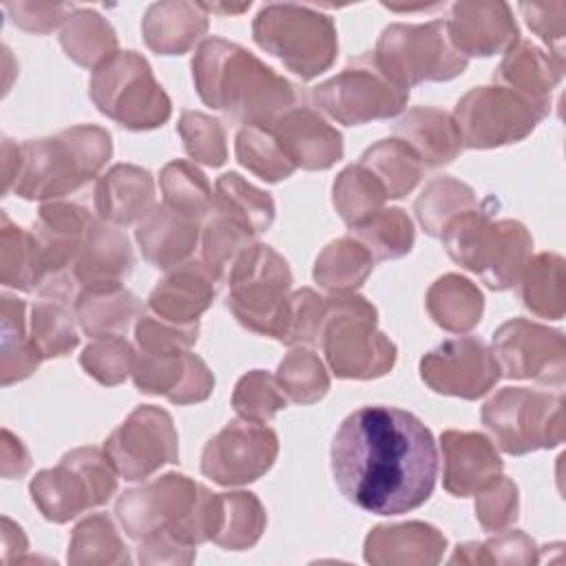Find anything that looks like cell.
Wrapping results in <instances>:
<instances>
[{"mask_svg":"<svg viewBox=\"0 0 566 566\" xmlns=\"http://www.w3.org/2000/svg\"><path fill=\"white\" fill-rule=\"evenodd\" d=\"M329 460L345 500L376 515L422 506L438 478L431 431L413 413L387 405L352 411L334 433Z\"/></svg>","mask_w":566,"mask_h":566,"instance_id":"cell-1","label":"cell"},{"mask_svg":"<svg viewBox=\"0 0 566 566\" xmlns=\"http://www.w3.org/2000/svg\"><path fill=\"white\" fill-rule=\"evenodd\" d=\"M192 82L201 102L237 124L270 128L298 102L296 86L245 46L206 38L192 57Z\"/></svg>","mask_w":566,"mask_h":566,"instance_id":"cell-2","label":"cell"},{"mask_svg":"<svg viewBox=\"0 0 566 566\" xmlns=\"http://www.w3.org/2000/svg\"><path fill=\"white\" fill-rule=\"evenodd\" d=\"M212 500L203 484L184 473H164L124 491L115 502V517L133 542L148 537L172 539L184 548L210 542Z\"/></svg>","mask_w":566,"mask_h":566,"instance_id":"cell-3","label":"cell"},{"mask_svg":"<svg viewBox=\"0 0 566 566\" xmlns=\"http://www.w3.org/2000/svg\"><path fill=\"white\" fill-rule=\"evenodd\" d=\"M113 155V137L95 124H77L22 144L13 192L27 201H57L95 179Z\"/></svg>","mask_w":566,"mask_h":566,"instance_id":"cell-4","label":"cell"},{"mask_svg":"<svg viewBox=\"0 0 566 566\" xmlns=\"http://www.w3.org/2000/svg\"><path fill=\"white\" fill-rule=\"evenodd\" d=\"M440 239L458 265L478 274L495 292L517 285L533 252V237L524 223L493 219V199L453 217Z\"/></svg>","mask_w":566,"mask_h":566,"instance_id":"cell-5","label":"cell"},{"mask_svg":"<svg viewBox=\"0 0 566 566\" xmlns=\"http://www.w3.org/2000/svg\"><path fill=\"white\" fill-rule=\"evenodd\" d=\"M376 323V307L356 292L325 301L318 345L336 378L371 380L394 369L398 349Z\"/></svg>","mask_w":566,"mask_h":566,"instance_id":"cell-6","label":"cell"},{"mask_svg":"<svg viewBox=\"0 0 566 566\" xmlns=\"http://www.w3.org/2000/svg\"><path fill=\"white\" fill-rule=\"evenodd\" d=\"M252 38L301 80H314L332 69L338 53L334 20L294 2L261 7L252 22Z\"/></svg>","mask_w":566,"mask_h":566,"instance_id":"cell-7","label":"cell"},{"mask_svg":"<svg viewBox=\"0 0 566 566\" xmlns=\"http://www.w3.org/2000/svg\"><path fill=\"white\" fill-rule=\"evenodd\" d=\"M292 270L265 243L248 245L228 270L226 305L245 329L281 340L290 305Z\"/></svg>","mask_w":566,"mask_h":566,"instance_id":"cell-8","label":"cell"},{"mask_svg":"<svg viewBox=\"0 0 566 566\" xmlns=\"http://www.w3.org/2000/svg\"><path fill=\"white\" fill-rule=\"evenodd\" d=\"M88 95L102 115L128 130L159 128L172 113L148 60L135 51H117L99 64L91 75Z\"/></svg>","mask_w":566,"mask_h":566,"instance_id":"cell-9","label":"cell"},{"mask_svg":"<svg viewBox=\"0 0 566 566\" xmlns=\"http://www.w3.org/2000/svg\"><path fill=\"white\" fill-rule=\"evenodd\" d=\"M117 478L104 449L77 447L66 451L55 467L38 471L29 493L44 520L66 524L106 504L117 491Z\"/></svg>","mask_w":566,"mask_h":566,"instance_id":"cell-10","label":"cell"},{"mask_svg":"<svg viewBox=\"0 0 566 566\" xmlns=\"http://www.w3.org/2000/svg\"><path fill=\"white\" fill-rule=\"evenodd\" d=\"M482 424L509 455H526L564 442V396L528 387H504L480 411Z\"/></svg>","mask_w":566,"mask_h":566,"instance_id":"cell-11","label":"cell"},{"mask_svg":"<svg viewBox=\"0 0 566 566\" xmlns=\"http://www.w3.org/2000/svg\"><path fill=\"white\" fill-rule=\"evenodd\" d=\"M374 57L405 88L422 82H449L469 66V60L453 49L444 20L385 27L378 35Z\"/></svg>","mask_w":566,"mask_h":566,"instance_id":"cell-12","label":"cell"},{"mask_svg":"<svg viewBox=\"0 0 566 566\" xmlns=\"http://www.w3.org/2000/svg\"><path fill=\"white\" fill-rule=\"evenodd\" d=\"M314 106L345 126H360L376 119H389L405 111L409 88L396 84L376 62L374 53L358 55L310 91Z\"/></svg>","mask_w":566,"mask_h":566,"instance_id":"cell-13","label":"cell"},{"mask_svg":"<svg viewBox=\"0 0 566 566\" xmlns=\"http://www.w3.org/2000/svg\"><path fill=\"white\" fill-rule=\"evenodd\" d=\"M548 113L551 102H537L506 86L489 84L475 86L458 99L453 122L464 148L486 150L526 139Z\"/></svg>","mask_w":566,"mask_h":566,"instance_id":"cell-14","label":"cell"},{"mask_svg":"<svg viewBox=\"0 0 566 566\" xmlns=\"http://www.w3.org/2000/svg\"><path fill=\"white\" fill-rule=\"evenodd\" d=\"M104 453L119 478L146 480L164 464L179 460V436L172 416L155 405L135 407L106 438Z\"/></svg>","mask_w":566,"mask_h":566,"instance_id":"cell-15","label":"cell"},{"mask_svg":"<svg viewBox=\"0 0 566 566\" xmlns=\"http://www.w3.org/2000/svg\"><path fill=\"white\" fill-rule=\"evenodd\" d=\"M502 376L562 387L566 378V338L559 329L526 318L502 323L491 340Z\"/></svg>","mask_w":566,"mask_h":566,"instance_id":"cell-16","label":"cell"},{"mask_svg":"<svg viewBox=\"0 0 566 566\" xmlns=\"http://www.w3.org/2000/svg\"><path fill=\"white\" fill-rule=\"evenodd\" d=\"M279 455L274 429L230 420L201 451V473L221 486H243L265 475Z\"/></svg>","mask_w":566,"mask_h":566,"instance_id":"cell-17","label":"cell"},{"mask_svg":"<svg viewBox=\"0 0 566 566\" xmlns=\"http://www.w3.org/2000/svg\"><path fill=\"white\" fill-rule=\"evenodd\" d=\"M420 378L442 396L478 400L502 378L493 349L478 336H460L440 343L420 360Z\"/></svg>","mask_w":566,"mask_h":566,"instance_id":"cell-18","label":"cell"},{"mask_svg":"<svg viewBox=\"0 0 566 566\" xmlns=\"http://www.w3.org/2000/svg\"><path fill=\"white\" fill-rule=\"evenodd\" d=\"M137 391L164 396L172 405L203 402L214 389V376L203 358L188 352H139L133 363Z\"/></svg>","mask_w":566,"mask_h":566,"instance_id":"cell-19","label":"cell"},{"mask_svg":"<svg viewBox=\"0 0 566 566\" xmlns=\"http://www.w3.org/2000/svg\"><path fill=\"white\" fill-rule=\"evenodd\" d=\"M444 22L453 49L467 60L509 53L520 42V29L506 2L460 0L451 4Z\"/></svg>","mask_w":566,"mask_h":566,"instance_id":"cell-20","label":"cell"},{"mask_svg":"<svg viewBox=\"0 0 566 566\" xmlns=\"http://www.w3.org/2000/svg\"><path fill=\"white\" fill-rule=\"evenodd\" d=\"M276 144L285 157L303 170H327L343 159V135L312 106L296 104L272 126Z\"/></svg>","mask_w":566,"mask_h":566,"instance_id":"cell-21","label":"cell"},{"mask_svg":"<svg viewBox=\"0 0 566 566\" xmlns=\"http://www.w3.org/2000/svg\"><path fill=\"white\" fill-rule=\"evenodd\" d=\"M93 221L95 217L73 201L57 199L40 206L31 234L40 252L44 281L71 270Z\"/></svg>","mask_w":566,"mask_h":566,"instance_id":"cell-22","label":"cell"},{"mask_svg":"<svg viewBox=\"0 0 566 566\" xmlns=\"http://www.w3.org/2000/svg\"><path fill=\"white\" fill-rule=\"evenodd\" d=\"M442 486L455 497L475 495L502 473L495 444L478 431L447 429L440 436Z\"/></svg>","mask_w":566,"mask_h":566,"instance_id":"cell-23","label":"cell"},{"mask_svg":"<svg viewBox=\"0 0 566 566\" xmlns=\"http://www.w3.org/2000/svg\"><path fill=\"white\" fill-rule=\"evenodd\" d=\"M135 254L128 237L102 219H95L69 270L80 292L122 285L133 272Z\"/></svg>","mask_w":566,"mask_h":566,"instance_id":"cell-24","label":"cell"},{"mask_svg":"<svg viewBox=\"0 0 566 566\" xmlns=\"http://www.w3.org/2000/svg\"><path fill=\"white\" fill-rule=\"evenodd\" d=\"M447 551V537L433 524L402 522L374 526L363 544V557L374 566H433Z\"/></svg>","mask_w":566,"mask_h":566,"instance_id":"cell-25","label":"cell"},{"mask_svg":"<svg viewBox=\"0 0 566 566\" xmlns=\"http://www.w3.org/2000/svg\"><path fill=\"white\" fill-rule=\"evenodd\" d=\"M217 276L203 261H186L166 272L148 296V310L166 321L190 325L212 305Z\"/></svg>","mask_w":566,"mask_h":566,"instance_id":"cell-26","label":"cell"},{"mask_svg":"<svg viewBox=\"0 0 566 566\" xmlns=\"http://www.w3.org/2000/svg\"><path fill=\"white\" fill-rule=\"evenodd\" d=\"M135 239L144 259L153 268L168 272L190 261L201 241V226L199 221L175 212L166 203H155V208L137 221Z\"/></svg>","mask_w":566,"mask_h":566,"instance_id":"cell-27","label":"cell"},{"mask_svg":"<svg viewBox=\"0 0 566 566\" xmlns=\"http://www.w3.org/2000/svg\"><path fill=\"white\" fill-rule=\"evenodd\" d=\"M97 219L111 226L142 221L155 208V179L135 164H115L108 168L93 192Z\"/></svg>","mask_w":566,"mask_h":566,"instance_id":"cell-28","label":"cell"},{"mask_svg":"<svg viewBox=\"0 0 566 566\" xmlns=\"http://www.w3.org/2000/svg\"><path fill=\"white\" fill-rule=\"evenodd\" d=\"M208 18L203 2H153L142 18V35L146 46L159 55H184L197 42H203Z\"/></svg>","mask_w":566,"mask_h":566,"instance_id":"cell-29","label":"cell"},{"mask_svg":"<svg viewBox=\"0 0 566 566\" xmlns=\"http://www.w3.org/2000/svg\"><path fill=\"white\" fill-rule=\"evenodd\" d=\"M394 137L402 139L422 161L440 168L462 153V139L453 115L436 106H416L394 124Z\"/></svg>","mask_w":566,"mask_h":566,"instance_id":"cell-30","label":"cell"},{"mask_svg":"<svg viewBox=\"0 0 566 566\" xmlns=\"http://www.w3.org/2000/svg\"><path fill=\"white\" fill-rule=\"evenodd\" d=\"M564 77V60L546 53L528 40H520L497 64L493 80L524 97L551 102L553 88Z\"/></svg>","mask_w":566,"mask_h":566,"instance_id":"cell-31","label":"cell"},{"mask_svg":"<svg viewBox=\"0 0 566 566\" xmlns=\"http://www.w3.org/2000/svg\"><path fill=\"white\" fill-rule=\"evenodd\" d=\"M268 524L265 506L250 491L214 493L210 542L226 551H250Z\"/></svg>","mask_w":566,"mask_h":566,"instance_id":"cell-32","label":"cell"},{"mask_svg":"<svg viewBox=\"0 0 566 566\" xmlns=\"http://www.w3.org/2000/svg\"><path fill=\"white\" fill-rule=\"evenodd\" d=\"M73 310L80 329L91 338L124 336L144 314L142 301L124 285L84 290L80 292Z\"/></svg>","mask_w":566,"mask_h":566,"instance_id":"cell-33","label":"cell"},{"mask_svg":"<svg viewBox=\"0 0 566 566\" xmlns=\"http://www.w3.org/2000/svg\"><path fill=\"white\" fill-rule=\"evenodd\" d=\"M27 303L18 296H0V385L9 387L35 374L44 360L31 340Z\"/></svg>","mask_w":566,"mask_h":566,"instance_id":"cell-34","label":"cell"},{"mask_svg":"<svg viewBox=\"0 0 566 566\" xmlns=\"http://www.w3.org/2000/svg\"><path fill=\"white\" fill-rule=\"evenodd\" d=\"M424 305L438 327L453 334H464L482 321L484 296L475 283L449 272L429 285Z\"/></svg>","mask_w":566,"mask_h":566,"instance_id":"cell-35","label":"cell"},{"mask_svg":"<svg viewBox=\"0 0 566 566\" xmlns=\"http://www.w3.org/2000/svg\"><path fill=\"white\" fill-rule=\"evenodd\" d=\"M374 256L354 237H340L327 243L314 261V281L329 294H354L371 274Z\"/></svg>","mask_w":566,"mask_h":566,"instance_id":"cell-36","label":"cell"},{"mask_svg":"<svg viewBox=\"0 0 566 566\" xmlns=\"http://www.w3.org/2000/svg\"><path fill=\"white\" fill-rule=\"evenodd\" d=\"M60 44L69 60L93 71L119 51L115 29L93 9H75L69 15L60 31Z\"/></svg>","mask_w":566,"mask_h":566,"instance_id":"cell-37","label":"cell"},{"mask_svg":"<svg viewBox=\"0 0 566 566\" xmlns=\"http://www.w3.org/2000/svg\"><path fill=\"white\" fill-rule=\"evenodd\" d=\"M66 562L71 566H119L130 564L133 559L113 517L93 513L75 524L69 539Z\"/></svg>","mask_w":566,"mask_h":566,"instance_id":"cell-38","label":"cell"},{"mask_svg":"<svg viewBox=\"0 0 566 566\" xmlns=\"http://www.w3.org/2000/svg\"><path fill=\"white\" fill-rule=\"evenodd\" d=\"M0 281L20 292L40 290L44 270L31 230L15 226L7 212L0 214Z\"/></svg>","mask_w":566,"mask_h":566,"instance_id":"cell-39","label":"cell"},{"mask_svg":"<svg viewBox=\"0 0 566 566\" xmlns=\"http://www.w3.org/2000/svg\"><path fill=\"white\" fill-rule=\"evenodd\" d=\"M524 307L548 321L564 318V259L555 252H539L528 259L520 276Z\"/></svg>","mask_w":566,"mask_h":566,"instance_id":"cell-40","label":"cell"},{"mask_svg":"<svg viewBox=\"0 0 566 566\" xmlns=\"http://www.w3.org/2000/svg\"><path fill=\"white\" fill-rule=\"evenodd\" d=\"M385 188L387 199H400L409 195L420 177L422 161L418 155L398 137H387L371 144L358 159Z\"/></svg>","mask_w":566,"mask_h":566,"instance_id":"cell-41","label":"cell"},{"mask_svg":"<svg viewBox=\"0 0 566 566\" xmlns=\"http://www.w3.org/2000/svg\"><path fill=\"white\" fill-rule=\"evenodd\" d=\"M349 237L360 241L374 261H394L411 252L416 230L402 208H380L354 223L349 228Z\"/></svg>","mask_w":566,"mask_h":566,"instance_id":"cell-42","label":"cell"},{"mask_svg":"<svg viewBox=\"0 0 566 566\" xmlns=\"http://www.w3.org/2000/svg\"><path fill=\"white\" fill-rule=\"evenodd\" d=\"M478 206H480L478 195L469 184H464L455 177L442 175V177H433L422 188V192L418 195V199L413 203V212H416L418 223L422 226V230L429 237H440L444 226L453 217H458L467 210H473Z\"/></svg>","mask_w":566,"mask_h":566,"instance_id":"cell-43","label":"cell"},{"mask_svg":"<svg viewBox=\"0 0 566 566\" xmlns=\"http://www.w3.org/2000/svg\"><path fill=\"white\" fill-rule=\"evenodd\" d=\"M75 323V310L66 301L40 296L31 305L29 334L44 360L69 356L80 345Z\"/></svg>","mask_w":566,"mask_h":566,"instance_id":"cell-44","label":"cell"},{"mask_svg":"<svg viewBox=\"0 0 566 566\" xmlns=\"http://www.w3.org/2000/svg\"><path fill=\"white\" fill-rule=\"evenodd\" d=\"M212 208H219L241 223H245L256 237L270 230L276 217V206L270 192L252 186L239 172H226L214 181Z\"/></svg>","mask_w":566,"mask_h":566,"instance_id":"cell-45","label":"cell"},{"mask_svg":"<svg viewBox=\"0 0 566 566\" xmlns=\"http://www.w3.org/2000/svg\"><path fill=\"white\" fill-rule=\"evenodd\" d=\"M159 188L164 203L175 212L203 221L212 210V188L208 177L186 159L168 161L159 172Z\"/></svg>","mask_w":566,"mask_h":566,"instance_id":"cell-46","label":"cell"},{"mask_svg":"<svg viewBox=\"0 0 566 566\" xmlns=\"http://www.w3.org/2000/svg\"><path fill=\"white\" fill-rule=\"evenodd\" d=\"M254 239L256 234L245 223L219 208H212L201 226V261L217 279H223L234 259L252 245Z\"/></svg>","mask_w":566,"mask_h":566,"instance_id":"cell-47","label":"cell"},{"mask_svg":"<svg viewBox=\"0 0 566 566\" xmlns=\"http://www.w3.org/2000/svg\"><path fill=\"white\" fill-rule=\"evenodd\" d=\"M332 201L338 217L352 228L371 212L380 210L387 201V192L382 184L363 164L356 161L336 175L332 186Z\"/></svg>","mask_w":566,"mask_h":566,"instance_id":"cell-48","label":"cell"},{"mask_svg":"<svg viewBox=\"0 0 566 566\" xmlns=\"http://www.w3.org/2000/svg\"><path fill=\"white\" fill-rule=\"evenodd\" d=\"M274 378L281 391L296 405H314L329 391V374L323 360L305 345L292 347L285 354Z\"/></svg>","mask_w":566,"mask_h":566,"instance_id":"cell-49","label":"cell"},{"mask_svg":"<svg viewBox=\"0 0 566 566\" xmlns=\"http://www.w3.org/2000/svg\"><path fill=\"white\" fill-rule=\"evenodd\" d=\"M234 153L243 168L268 184H279L294 175L296 166L285 157L270 128L243 126L234 139Z\"/></svg>","mask_w":566,"mask_h":566,"instance_id":"cell-50","label":"cell"},{"mask_svg":"<svg viewBox=\"0 0 566 566\" xmlns=\"http://www.w3.org/2000/svg\"><path fill=\"white\" fill-rule=\"evenodd\" d=\"M451 564H513L528 566L539 562V548L524 531H500L486 542H464L458 544Z\"/></svg>","mask_w":566,"mask_h":566,"instance_id":"cell-51","label":"cell"},{"mask_svg":"<svg viewBox=\"0 0 566 566\" xmlns=\"http://www.w3.org/2000/svg\"><path fill=\"white\" fill-rule=\"evenodd\" d=\"M287 405L276 378L265 369L243 374L232 391V407L241 420L265 424Z\"/></svg>","mask_w":566,"mask_h":566,"instance_id":"cell-52","label":"cell"},{"mask_svg":"<svg viewBox=\"0 0 566 566\" xmlns=\"http://www.w3.org/2000/svg\"><path fill=\"white\" fill-rule=\"evenodd\" d=\"M177 130L186 153L195 161L212 168H219L226 164L228 139H226V128L219 119L201 111H184L177 122Z\"/></svg>","mask_w":566,"mask_h":566,"instance_id":"cell-53","label":"cell"},{"mask_svg":"<svg viewBox=\"0 0 566 566\" xmlns=\"http://www.w3.org/2000/svg\"><path fill=\"white\" fill-rule=\"evenodd\" d=\"M135 354L137 352L124 336L95 338L82 349L80 365L99 385L115 387L130 376Z\"/></svg>","mask_w":566,"mask_h":566,"instance_id":"cell-54","label":"cell"},{"mask_svg":"<svg viewBox=\"0 0 566 566\" xmlns=\"http://www.w3.org/2000/svg\"><path fill=\"white\" fill-rule=\"evenodd\" d=\"M517 515L520 491L511 478L500 473L475 493V517L484 531L500 533L504 528H511Z\"/></svg>","mask_w":566,"mask_h":566,"instance_id":"cell-55","label":"cell"},{"mask_svg":"<svg viewBox=\"0 0 566 566\" xmlns=\"http://www.w3.org/2000/svg\"><path fill=\"white\" fill-rule=\"evenodd\" d=\"M325 301L312 287H301L290 294L287 321L279 343L298 347V345H318V334L325 318Z\"/></svg>","mask_w":566,"mask_h":566,"instance_id":"cell-56","label":"cell"},{"mask_svg":"<svg viewBox=\"0 0 566 566\" xmlns=\"http://www.w3.org/2000/svg\"><path fill=\"white\" fill-rule=\"evenodd\" d=\"M199 336V323L179 325L144 312L135 323V343L139 352H188Z\"/></svg>","mask_w":566,"mask_h":566,"instance_id":"cell-57","label":"cell"},{"mask_svg":"<svg viewBox=\"0 0 566 566\" xmlns=\"http://www.w3.org/2000/svg\"><path fill=\"white\" fill-rule=\"evenodd\" d=\"M520 11L528 29L548 46V53L564 60L566 2H520Z\"/></svg>","mask_w":566,"mask_h":566,"instance_id":"cell-58","label":"cell"},{"mask_svg":"<svg viewBox=\"0 0 566 566\" xmlns=\"http://www.w3.org/2000/svg\"><path fill=\"white\" fill-rule=\"evenodd\" d=\"M4 11L9 13L11 22L29 33H51L60 24L69 20L75 11L73 4L66 2H33V0H18L4 2Z\"/></svg>","mask_w":566,"mask_h":566,"instance_id":"cell-59","label":"cell"},{"mask_svg":"<svg viewBox=\"0 0 566 566\" xmlns=\"http://www.w3.org/2000/svg\"><path fill=\"white\" fill-rule=\"evenodd\" d=\"M0 436H2V462H0L2 478H7V480L22 478L31 467V455H29L27 447L9 429H2Z\"/></svg>","mask_w":566,"mask_h":566,"instance_id":"cell-60","label":"cell"},{"mask_svg":"<svg viewBox=\"0 0 566 566\" xmlns=\"http://www.w3.org/2000/svg\"><path fill=\"white\" fill-rule=\"evenodd\" d=\"M29 542L24 531L11 520V517H2V562L9 564L13 559L22 562V555L27 553Z\"/></svg>","mask_w":566,"mask_h":566,"instance_id":"cell-61","label":"cell"},{"mask_svg":"<svg viewBox=\"0 0 566 566\" xmlns=\"http://www.w3.org/2000/svg\"><path fill=\"white\" fill-rule=\"evenodd\" d=\"M2 195L13 190L15 179L22 168V144L13 139H2Z\"/></svg>","mask_w":566,"mask_h":566,"instance_id":"cell-62","label":"cell"},{"mask_svg":"<svg viewBox=\"0 0 566 566\" xmlns=\"http://www.w3.org/2000/svg\"><path fill=\"white\" fill-rule=\"evenodd\" d=\"M203 4H206V9H208V13H210V11H219V13H243V11L250 9V2H248V4H237V7H232V4H208V2H203Z\"/></svg>","mask_w":566,"mask_h":566,"instance_id":"cell-63","label":"cell"}]
</instances>
